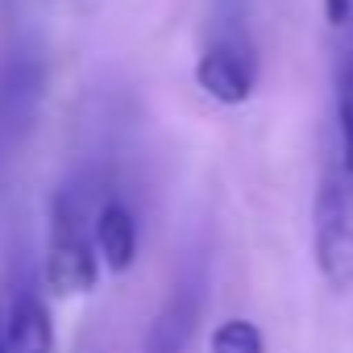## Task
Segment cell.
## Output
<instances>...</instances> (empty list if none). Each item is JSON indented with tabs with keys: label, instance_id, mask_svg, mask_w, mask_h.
<instances>
[{
	"label": "cell",
	"instance_id": "obj_1",
	"mask_svg": "<svg viewBox=\"0 0 353 353\" xmlns=\"http://www.w3.org/2000/svg\"><path fill=\"white\" fill-rule=\"evenodd\" d=\"M312 250L316 270L332 291L353 287V170L332 158L320 174L312 204Z\"/></svg>",
	"mask_w": 353,
	"mask_h": 353
},
{
	"label": "cell",
	"instance_id": "obj_2",
	"mask_svg": "<svg viewBox=\"0 0 353 353\" xmlns=\"http://www.w3.org/2000/svg\"><path fill=\"white\" fill-rule=\"evenodd\" d=\"M96 279H100V258L83 229V212L71 196H59L46 245V287L54 295H88Z\"/></svg>",
	"mask_w": 353,
	"mask_h": 353
},
{
	"label": "cell",
	"instance_id": "obj_3",
	"mask_svg": "<svg viewBox=\"0 0 353 353\" xmlns=\"http://www.w3.org/2000/svg\"><path fill=\"white\" fill-rule=\"evenodd\" d=\"M196 83L216 104H245L258 83V54L237 21H225L196 63Z\"/></svg>",
	"mask_w": 353,
	"mask_h": 353
},
{
	"label": "cell",
	"instance_id": "obj_4",
	"mask_svg": "<svg viewBox=\"0 0 353 353\" xmlns=\"http://www.w3.org/2000/svg\"><path fill=\"white\" fill-rule=\"evenodd\" d=\"M200 312H204V291L196 279H183L154 312L141 349L145 353H188V345L200 328Z\"/></svg>",
	"mask_w": 353,
	"mask_h": 353
},
{
	"label": "cell",
	"instance_id": "obj_5",
	"mask_svg": "<svg viewBox=\"0 0 353 353\" xmlns=\"http://www.w3.org/2000/svg\"><path fill=\"white\" fill-rule=\"evenodd\" d=\"M92 245H96V258H100L112 274H125V270L137 262V221H133V212H129L121 200H108V204L96 212Z\"/></svg>",
	"mask_w": 353,
	"mask_h": 353
},
{
	"label": "cell",
	"instance_id": "obj_6",
	"mask_svg": "<svg viewBox=\"0 0 353 353\" xmlns=\"http://www.w3.org/2000/svg\"><path fill=\"white\" fill-rule=\"evenodd\" d=\"M54 328L46 316V303L38 295H21L13 303V316L5 320V353H50Z\"/></svg>",
	"mask_w": 353,
	"mask_h": 353
},
{
	"label": "cell",
	"instance_id": "obj_7",
	"mask_svg": "<svg viewBox=\"0 0 353 353\" xmlns=\"http://www.w3.org/2000/svg\"><path fill=\"white\" fill-rule=\"evenodd\" d=\"M336 133H341L336 158L353 170V46H345L336 63Z\"/></svg>",
	"mask_w": 353,
	"mask_h": 353
},
{
	"label": "cell",
	"instance_id": "obj_8",
	"mask_svg": "<svg viewBox=\"0 0 353 353\" xmlns=\"http://www.w3.org/2000/svg\"><path fill=\"white\" fill-rule=\"evenodd\" d=\"M208 353H266V341L254 320H225L212 328Z\"/></svg>",
	"mask_w": 353,
	"mask_h": 353
},
{
	"label": "cell",
	"instance_id": "obj_9",
	"mask_svg": "<svg viewBox=\"0 0 353 353\" xmlns=\"http://www.w3.org/2000/svg\"><path fill=\"white\" fill-rule=\"evenodd\" d=\"M324 17L328 26H345L353 17V0H324Z\"/></svg>",
	"mask_w": 353,
	"mask_h": 353
},
{
	"label": "cell",
	"instance_id": "obj_10",
	"mask_svg": "<svg viewBox=\"0 0 353 353\" xmlns=\"http://www.w3.org/2000/svg\"><path fill=\"white\" fill-rule=\"evenodd\" d=\"M0 353H5V316H0Z\"/></svg>",
	"mask_w": 353,
	"mask_h": 353
}]
</instances>
